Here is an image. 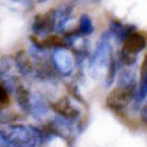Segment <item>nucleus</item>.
<instances>
[{"instance_id": "obj_1", "label": "nucleus", "mask_w": 147, "mask_h": 147, "mask_svg": "<svg viewBox=\"0 0 147 147\" xmlns=\"http://www.w3.org/2000/svg\"><path fill=\"white\" fill-rule=\"evenodd\" d=\"M146 38L140 32H132L125 38L122 46V52L126 58L135 57L146 46Z\"/></svg>"}, {"instance_id": "obj_2", "label": "nucleus", "mask_w": 147, "mask_h": 147, "mask_svg": "<svg viewBox=\"0 0 147 147\" xmlns=\"http://www.w3.org/2000/svg\"><path fill=\"white\" fill-rule=\"evenodd\" d=\"M131 89L117 87L113 89L107 96V105L111 108L120 109L129 103V101L131 100Z\"/></svg>"}, {"instance_id": "obj_3", "label": "nucleus", "mask_w": 147, "mask_h": 147, "mask_svg": "<svg viewBox=\"0 0 147 147\" xmlns=\"http://www.w3.org/2000/svg\"><path fill=\"white\" fill-rule=\"evenodd\" d=\"M80 27H81L82 31H84L85 33H89L91 32L93 29L92 26V22H91V19L88 17L87 15H83L81 17V21H80Z\"/></svg>"}, {"instance_id": "obj_4", "label": "nucleus", "mask_w": 147, "mask_h": 147, "mask_svg": "<svg viewBox=\"0 0 147 147\" xmlns=\"http://www.w3.org/2000/svg\"><path fill=\"white\" fill-rule=\"evenodd\" d=\"M6 100H7V95H6V92H5V90L2 88V86L0 85V103L2 104V103H4Z\"/></svg>"}]
</instances>
